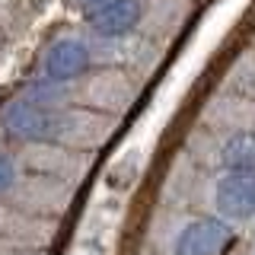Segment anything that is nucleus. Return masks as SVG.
<instances>
[{
	"label": "nucleus",
	"instance_id": "nucleus-6",
	"mask_svg": "<svg viewBox=\"0 0 255 255\" xmlns=\"http://www.w3.org/2000/svg\"><path fill=\"white\" fill-rule=\"evenodd\" d=\"M220 159L230 172H255V134H236L220 147Z\"/></svg>",
	"mask_w": 255,
	"mask_h": 255
},
{
	"label": "nucleus",
	"instance_id": "nucleus-7",
	"mask_svg": "<svg viewBox=\"0 0 255 255\" xmlns=\"http://www.w3.org/2000/svg\"><path fill=\"white\" fill-rule=\"evenodd\" d=\"M13 179H16V169H13V159L6 156V153H0V191H6L13 185Z\"/></svg>",
	"mask_w": 255,
	"mask_h": 255
},
{
	"label": "nucleus",
	"instance_id": "nucleus-3",
	"mask_svg": "<svg viewBox=\"0 0 255 255\" xmlns=\"http://www.w3.org/2000/svg\"><path fill=\"white\" fill-rule=\"evenodd\" d=\"M230 227L217 217H201L175 236V255H220L230 246Z\"/></svg>",
	"mask_w": 255,
	"mask_h": 255
},
{
	"label": "nucleus",
	"instance_id": "nucleus-5",
	"mask_svg": "<svg viewBox=\"0 0 255 255\" xmlns=\"http://www.w3.org/2000/svg\"><path fill=\"white\" fill-rule=\"evenodd\" d=\"M86 67H90V48L80 38H61L45 54V74L51 80H58V83L80 77Z\"/></svg>",
	"mask_w": 255,
	"mask_h": 255
},
{
	"label": "nucleus",
	"instance_id": "nucleus-1",
	"mask_svg": "<svg viewBox=\"0 0 255 255\" xmlns=\"http://www.w3.org/2000/svg\"><path fill=\"white\" fill-rule=\"evenodd\" d=\"M3 128L19 140H29V143H45V140H54L58 134L64 131V118L58 115L54 109L42 106V102H32V99H16L3 109L0 115Z\"/></svg>",
	"mask_w": 255,
	"mask_h": 255
},
{
	"label": "nucleus",
	"instance_id": "nucleus-2",
	"mask_svg": "<svg viewBox=\"0 0 255 255\" xmlns=\"http://www.w3.org/2000/svg\"><path fill=\"white\" fill-rule=\"evenodd\" d=\"M214 204L227 220L255 217V172H227L217 182Z\"/></svg>",
	"mask_w": 255,
	"mask_h": 255
},
{
	"label": "nucleus",
	"instance_id": "nucleus-8",
	"mask_svg": "<svg viewBox=\"0 0 255 255\" xmlns=\"http://www.w3.org/2000/svg\"><path fill=\"white\" fill-rule=\"evenodd\" d=\"M102 3H109V0H80V6H83L86 13H93V10H99Z\"/></svg>",
	"mask_w": 255,
	"mask_h": 255
},
{
	"label": "nucleus",
	"instance_id": "nucleus-4",
	"mask_svg": "<svg viewBox=\"0 0 255 255\" xmlns=\"http://www.w3.org/2000/svg\"><path fill=\"white\" fill-rule=\"evenodd\" d=\"M140 0H109V3H102L99 10L86 13V19H90V26L99 32V35H128V32L137 29L140 22Z\"/></svg>",
	"mask_w": 255,
	"mask_h": 255
}]
</instances>
